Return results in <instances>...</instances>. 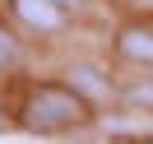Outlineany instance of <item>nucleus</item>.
Listing matches in <instances>:
<instances>
[{"label": "nucleus", "instance_id": "nucleus-4", "mask_svg": "<svg viewBox=\"0 0 153 144\" xmlns=\"http://www.w3.org/2000/svg\"><path fill=\"white\" fill-rule=\"evenodd\" d=\"M65 75H70L65 84L74 88V93H84L88 102H102V98H111V79H107L97 65H70Z\"/></svg>", "mask_w": 153, "mask_h": 144}, {"label": "nucleus", "instance_id": "nucleus-3", "mask_svg": "<svg viewBox=\"0 0 153 144\" xmlns=\"http://www.w3.org/2000/svg\"><path fill=\"white\" fill-rule=\"evenodd\" d=\"M116 56L125 65H153V19H130L116 28Z\"/></svg>", "mask_w": 153, "mask_h": 144}, {"label": "nucleus", "instance_id": "nucleus-8", "mask_svg": "<svg viewBox=\"0 0 153 144\" xmlns=\"http://www.w3.org/2000/svg\"><path fill=\"white\" fill-rule=\"evenodd\" d=\"M5 130H10V116H5V112H0V135H5Z\"/></svg>", "mask_w": 153, "mask_h": 144}, {"label": "nucleus", "instance_id": "nucleus-5", "mask_svg": "<svg viewBox=\"0 0 153 144\" xmlns=\"http://www.w3.org/2000/svg\"><path fill=\"white\" fill-rule=\"evenodd\" d=\"M19 65H23V42L0 23V75H10V70H19Z\"/></svg>", "mask_w": 153, "mask_h": 144}, {"label": "nucleus", "instance_id": "nucleus-6", "mask_svg": "<svg viewBox=\"0 0 153 144\" xmlns=\"http://www.w3.org/2000/svg\"><path fill=\"white\" fill-rule=\"evenodd\" d=\"M125 102H130V107H139V112H153V79L130 84V88H125Z\"/></svg>", "mask_w": 153, "mask_h": 144}, {"label": "nucleus", "instance_id": "nucleus-2", "mask_svg": "<svg viewBox=\"0 0 153 144\" xmlns=\"http://www.w3.org/2000/svg\"><path fill=\"white\" fill-rule=\"evenodd\" d=\"M10 10H14V19L28 33H37V37H56V33L65 28V19H70L56 0H10Z\"/></svg>", "mask_w": 153, "mask_h": 144}, {"label": "nucleus", "instance_id": "nucleus-7", "mask_svg": "<svg viewBox=\"0 0 153 144\" xmlns=\"http://www.w3.org/2000/svg\"><path fill=\"white\" fill-rule=\"evenodd\" d=\"M56 5H60L65 14H79V10H84V0H56Z\"/></svg>", "mask_w": 153, "mask_h": 144}, {"label": "nucleus", "instance_id": "nucleus-1", "mask_svg": "<svg viewBox=\"0 0 153 144\" xmlns=\"http://www.w3.org/2000/svg\"><path fill=\"white\" fill-rule=\"evenodd\" d=\"M88 98L74 93L70 84H33L23 93V116L19 121L37 135H56V130H70V125H84L88 121Z\"/></svg>", "mask_w": 153, "mask_h": 144}]
</instances>
